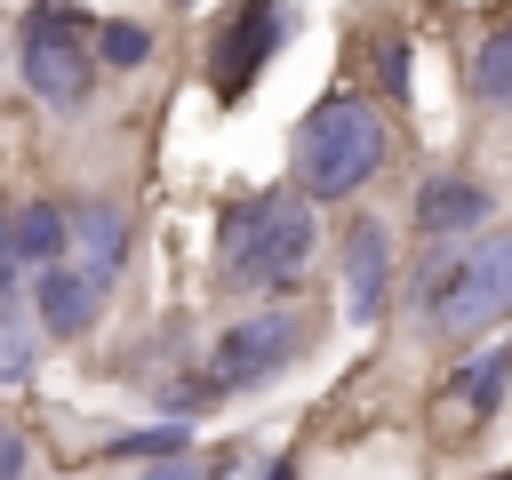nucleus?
Returning <instances> with one entry per match:
<instances>
[{"label":"nucleus","mask_w":512,"mask_h":480,"mask_svg":"<svg viewBox=\"0 0 512 480\" xmlns=\"http://www.w3.org/2000/svg\"><path fill=\"white\" fill-rule=\"evenodd\" d=\"M488 216H496V200H488V184H472V176H424V192H416V232H424V240L480 232Z\"/></svg>","instance_id":"8"},{"label":"nucleus","mask_w":512,"mask_h":480,"mask_svg":"<svg viewBox=\"0 0 512 480\" xmlns=\"http://www.w3.org/2000/svg\"><path fill=\"white\" fill-rule=\"evenodd\" d=\"M488 480H512V472H488Z\"/></svg>","instance_id":"21"},{"label":"nucleus","mask_w":512,"mask_h":480,"mask_svg":"<svg viewBox=\"0 0 512 480\" xmlns=\"http://www.w3.org/2000/svg\"><path fill=\"white\" fill-rule=\"evenodd\" d=\"M304 336H312V320L304 312H256V320H240V328H224L216 336V352H208V384L216 392H256V384H272L296 352H304Z\"/></svg>","instance_id":"4"},{"label":"nucleus","mask_w":512,"mask_h":480,"mask_svg":"<svg viewBox=\"0 0 512 480\" xmlns=\"http://www.w3.org/2000/svg\"><path fill=\"white\" fill-rule=\"evenodd\" d=\"M176 8H192V0H176Z\"/></svg>","instance_id":"22"},{"label":"nucleus","mask_w":512,"mask_h":480,"mask_svg":"<svg viewBox=\"0 0 512 480\" xmlns=\"http://www.w3.org/2000/svg\"><path fill=\"white\" fill-rule=\"evenodd\" d=\"M0 280H24V256H16V208H0Z\"/></svg>","instance_id":"17"},{"label":"nucleus","mask_w":512,"mask_h":480,"mask_svg":"<svg viewBox=\"0 0 512 480\" xmlns=\"http://www.w3.org/2000/svg\"><path fill=\"white\" fill-rule=\"evenodd\" d=\"M264 480H296V464H264Z\"/></svg>","instance_id":"20"},{"label":"nucleus","mask_w":512,"mask_h":480,"mask_svg":"<svg viewBox=\"0 0 512 480\" xmlns=\"http://www.w3.org/2000/svg\"><path fill=\"white\" fill-rule=\"evenodd\" d=\"M112 456H184V424H152V432H120Z\"/></svg>","instance_id":"15"},{"label":"nucleus","mask_w":512,"mask_h":480,"mask_svg":"<svg viewBox=\"0 0 512 480\" xmlns=\"http://www.w3.org/2000/svg\"><path fill=\"white\" fill-rule=\"evenodd\" d=\"M16 472H24V432L0 424V480H16Z\"/></svg>","instance_id":"19"},{"label":"nucleus","mask_w":512,"mask_h":480,"mask_svg":"<svg viewBox=\"0 0 512 480\" xmlns=\"http://www.w3.org/2000/svg\"><path fill=\"white\" fill-rule=\"evenodd\" d=\"M216 480H224V472H216Z\"/></svg>","instance_id":"23"},{"label":"nucleus","mask_w":512,"mask_h":480,"mask_svg":"<svg viewBox=\"0 0 512 480\" xmlns=\"http://www.w3.org/2000/svg\"><path fill=\"white\" fill-rule=\"evenodd\" d=\"M376 64H384V96H408V40H400V32H384Z\"/></svg>","instance_id":"16"},{"label":"nucleus","mask_w":512,"mask_h":480,"mask_svg":"<svg viewBox=\"0 0 512 480\" xmlns=\"http://www.w3.org/2000/svg\"><path fill=\"white\" fill-rule=\"evenodd\" d=\"M32 336H48L40 312H32V288L24 280H0V384H24L32 376V360H40Z\"/></svg>","instance_id":"10"},{"label":"nucleus","mask_w":512,"mask_h":480,"mask_svg":"<svg viewBox=\"0 0 512 480\" xmlns=\"http://www.w3.org/2000/svg\"><path fill=\"white\" fill-rule=\"evenodd\" d=\"M144 480H216V472H200V464H192V456H160V464H152V472H144Z\"/></svg>","instance_id":"18"},{"label":"nucleus","mask_w":512,"mask_h":480,"mask_svg":"<svg viewBox=\"0 0 512 480\" xmlns=\"http://www.w3.org/2000/svg\"><path fill=\"white\" fill-rule=\"evenodd\" d=\"M504 376H512V344H496L488 360H464V368L448 376V392L464 400V416H488V408H496V392H504Z\"/></svg>","instance_id":"12"},{"label":"nucleus","mask_w":512,"mask_h":480,"mask_svg":"<svg viewBox=\"0 0 512 480\" xmlns=\"http://www.w3.org/2000/svg\"><path fill=\"white\" fill-rule=\"evenodd\" d=\"M104 296H112V288H104L96 272H80L72 256H56V264L32 272V312H40L48 336H88L96 312H104Z\"/></svg>","instance_id":"6"},{"label":"nucleus","mask_w":512,"mask_h":480,"mask_svg":"<svg viewBox=\"0 0 512 480\" xmlns=\"http://www.w3.org/2000/svg\"><path fill=\"white\" fill-rule=\"evenodd\" d=\"M288 40V8L280 0H240L224 24H216V48H208V88L232 104L248 96V80L272 64V48Z\"/></svg>","instance_id":"5"},{"label":"nucleus","mask_w":512,"mask_h":480,"mask_svg":"<svg viewBox=\"0 0 512 480\" xmlns=\"http://www.w3.org/2000/svg\"><path fill=\"white\" fill-rule=\"evenodd\" d=\"M384 288H392V232H384V216H360L344 232V312L360 328L384 320Z\"/></svg>","instance_id":"7"},{"label":"nucleus","mask_w":512,"mask_h":480,"mask_svg":"<svg viewBox=\"0 0 512 480\" xmlns=\"http://www.w3.org/2000/svg\"><path fill=\"white\" fill-rule=\"evenodd\" d=\"M72 264L96 272L104 288L120 280V264H128V208L120 200H80L72 208Z\"/></svg>","instance_id":"9"},{"label":"nucleus","mask_w":512,"mask_h":480,"mask_svg":"<svg viewBox=\"0 0 512 480\" xmlns=\"http://www.w3.org/2000/svg\"><path fill=\"white\" fill-rule=\"evenodd\" d=\"M96 56H104V64H120V72H128V64H144V56H152V32H144V24H128V16H120V24H104V32H96Z\"/></svg>","instance_id":"14"},{"label":"nucleus","mask_w":512,"mask_h":480,"mask_svg":"<svg viewBox=\"0 0 512 480\" xmlns=\"http://www.w3.org/2000/svg\"><path fill=\"white\" fill-rule=\"evenodd\" d=\"M16 256L40 272V264H56V256H72V216L56 208V200H24L16 208Z\"/></svg>","instance_id":"11"},{"label":"nucleus","mask_w":512,"mask_h":480,"mask_svg":"<svg viewBox=\"0 0 512 480\" xmlns=\"http://www.w3.org/2000/svg\"><path fill=\"white\" fill-rule=\"evenodd\" d=\"M384 160H392L384 112L360 104V96H344V88L320 96L296 120V192H312V200H352Z\"/></svg>","instance_id":"2"},{"label":"nucleus","mask_w":512,"mask_h":480,"mask_svg":"<svg viewBox=\"0 0 512 480\" xmlns=\"http://www.w3.org/2000/svg\"><path fill=\"white\" fill-rule=\"evenodd\" d=\"M80 24L88 16L72 0H40L24 16V88L48 112H88V96H96V64L80 48Z\"/></svg>","instance_id":"3"},{"label":"nucleus","mask_w":512,"mask_h":480,"mask_svg":"<svg viewBox=\"0 0 512 480\" xmlns=\"http://www.w3.org/2000/svg\"><path fill=\"white\" fill-rule=\"evenodd\" d=\"M472 96L480 104H512V24H496L488 40H480V56H472Z\"/></svg>","instance_id":"13"},{"label":"nucleus","mask_w":512,"mask_h":480,"mask_svg":"<svg viewBox=\"0 0 512 480\" xmlns=\"http://www.w3.org/2000/svg\"><path fill=\"white\" fill-rule=\"evenodd\" d=\"M320 200L280 184V192H256V200H232L224 208V232H216V264H224V288H264V296H288L304 272H312V240H320Z\"/></svg>","instance_id":"1"}]
</instances>
